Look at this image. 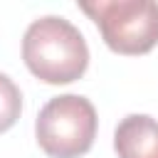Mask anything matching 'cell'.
Here are the masks:
<instances>
[{
    "label": "cell",
    "instance_id": "1",
    "mask_svg": "<svg viewBox=\"0 0 158 158\" xmlns=\"http://www.w3.org/2000/svg\"><path fill=\"white\" fill-rule=\"evenodd\" d=\"M22 59L37 79L47 84H69L86 72L89 47L69 20L47 15L25 30Z\"/></svg>",
    "mask_w": 158,
    "mask_h": 158
},
{
    "label": "cell",
    "instance_id": "2",
    "mask_svg": "<svg viewBox=\"0 0 158 158\" xmlns=\"http://www.w3.org/2000/svg\"><path fill=\"white\" fill-rule=\"evenodd\" d=\"M96 126V109L86 96L62 94L42 106L35 136L49 158H79L94 146Z\"/></svg>",
    "mask_w": 158,
    "mask_h": 158
},
{
    "label": "cell",
    "instance_id": "3",
    "mask_svg": "<svg viewBox=\"0 0 158 158\" xmlns=\"http://www.w3.org/2000/svg\"><path fill=\"white\" fill-rule=\"evenodd\" d=\"M118 54H146L158 44V2L153 0H96L79 2Z\"/></svg>",
    "mask_w": 158,
    "mask_h": 158
},
{
    "label": "cell",
    "instance_id": "4",
    "mask_svg": "<svg viewBox=\"0 0 158 158\" xmlns=\"http://www.w3.org/2000/svg\"><path fill=\"white\" fill-rule=\"evenodd\" d=\"M118 158H158V121L146 114L121 118L114 133Z\"/></svg>",
    "mask_w": 158,
    "mask_h": 158
},
{
    "label": "cell",
    "instance_id": "5",
    "mask_svg": "<svg viewBox=\"0 0 158 158\" xmlns=\"http://www.w3.org/2000/svg\"><path fill=\"white\" fill-rule=\"evenodd\" d=\"M22 111V94L15 86V81L0 72V133L15 126Z\"/></svg>",
    "mask_w": 158,
    "mask_h": 158
}]
</instances>
